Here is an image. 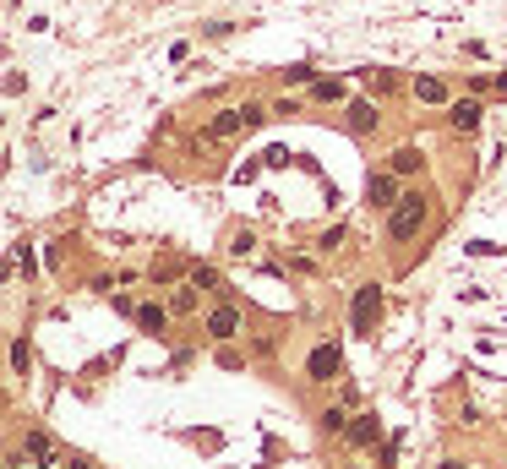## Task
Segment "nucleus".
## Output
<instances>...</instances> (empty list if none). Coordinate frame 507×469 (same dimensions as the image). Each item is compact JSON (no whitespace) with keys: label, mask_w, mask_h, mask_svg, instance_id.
<instances>
[{"label":"nucleus","mask_w":507,"mask_h":469,"mask_svg":"<svg viewBox=\"0 0 507 469\" xmlns=\"http://www.w3.org/2000/svg\"><path fill=\"white\" fill-rule=\"evenodd\" d=\"M420 224H426V202H420V197H399L387 234H393V240H409V234H420Z\"/></svg>","instance_id":"obj_1"},{"label":"nucleus","mask_w":507,"mask_h":469,"mask_svg":"<svg viewBox=\"0 0 507 469\" xmlns=\"http://www.w3.org/2000/svg\"><path fill=\"white\" fill-rule=\"evenodd\" d=\"M377 316H382V289L366 284V289L354 295V333H371V328H377Z\"/></svg>","instance_id":"obj_2"},{"label":"nucleus","mask_w":507,"mask_h":469,"mask_svg":"<svg viewBox=\"0 0 507 469\" xmlns=\"http://www.w3.org/2000/svg\"><path fill=\"white\" fill-rule=\"evenodd\" d=\"M251 120H262L257 110H218V120L208 125V142H224V137H235V131H246Z\"/></svg>","instance_id":"obj_3"},{"label":"nucleus","mask_w":507,"mask_h":469,"mask_svg":"<svg viewBox=\"0 0 507 469\" xmlns=\"http://www.w3.org/2000/svg\"><path fill=\"white\" fill-rule=\"evenodd\" d=\"M393 191H399V186H393V175H371L366 197H371V207H399V202H393Z\"/></svg>","instance_id":"obj_4"},{"label":"nucleus","mask_w":507,"mask_h":469,"mask_svg":"<svg viewBox=\"0 0 507 469\" xmlns=\"http://www.w3.org/2000/svg\"><path fill=\"white\" fill-rule=\"evenodd\" d=\"M333 371H338V349L322 344L317 355H311V376H317V382H333Z\"/></svg>","instance_id":"obj_5"},{"label":"nucleus","mask_w":507,"mask_h":469,"mask_svg":"<svg viewBox=\"0 0 507 469\" xmlns=\"http://www.w3.org/2000/svg\"><path fill=\"white\" fill-rule=\"evenodd\" d=\"M28 453L39 458V464H61V448H55L44 431H33V437H28Z\"/></svg>","instance_id":"obj_6"},{"label":"nucleus","mask_w":507,"mask_h":469,"mask_svg":"<svg viewBox=\"0 0 507 469\" xmlns=\"http://www.w3.org/2000/svg\"><path fill=\"white\" fill-rule=\"evenodd\" d=\"M475 125H480V104L475 98H469V104L459 98V104H453V131H475Z\"/></svg>","instance_id":"obj_7"},{"label":"nucleus","mask_w":507,"mask_h":469,"mask_svg":"<svg viewBox=\"0 0 507 469\" xmlns=\"http://www.w3.org/2000/svg\"><path fill=\"white\" fill-rule=\"evenodd\" d=\"M208 328H213V339H230V333L240 328V316H235L230 306H224V311H213V316H208Z\"/></svg>","instance_id":"obj_8"},{"label":"nucleus","mask_w":507,"mask_h":469,"mask_svg":"<svg viewBox=\"0 0 507 469\" xmlns=\"http://www.w3.org/2000/svg\"><path fill=\"white\" fill-rule=\"evenodd\" d=\"M349 125H354V131H371V125H377V104H366V98L349 104Z\"/></svg>","instance_id":"obj_9"},{"label":"nucleus","mask_w":507,"mask_h":469,"mask_svg":"<svg viewBox=\"0 0 507 469\" xmlns=\"http://www.w3.org/2000/svg\"><path fill=\"white\" fill-rule=\"evenodd\" d=\"M415 93L426 98V104H442V98H447V88H442L436 77H420V82H415Z\"/></svg>","instance_id":"obj_10"},{"label":"nucleus","mask_w":507,"mask_h":469,"mask_svg":"<svg viewBox=\"0 0 507 469\" xmlns=\"http://www.w3.org/2000/svg\"><path fill=\"white\" fill-rule=\"evenodd\" d=\"M420 170V153L415 148H399V153H393V175H415Z\"/></svg>","instance_id":"obj_11"},{"label":"nucleus","mask_w":507,"mask_h":469,"mask_svg":"<svg viewBox=\"0 0 507 469\" xmlns=\"http://www.w3.org/2000/svg\"><path fill=\"white\" fill-rule=\"evenodd\" d=\"M137 322H142L148 333H158V328H164V311H158V306H142V311H137Z\"/></svg>","instance_id":"obj_12"},{"label":"nucleus","mask_w":507,"mask_h":469,"mask_svg":"<svg viewBox=\"0 0 507 469\" xmlns=\"http://www.w3.org/2000/svg\"><path fill=\"white\" fill-rule=\"evenodd\" d=\"M354 442H377V415H360V426H354Z\"/></svg>","instance_id":"obj_13"},{"label":"nucleus","mask_w":507,"mask_h":469,"mask_svg":"<svg viewBox=\"0 0 507 469\" xmlns=\"http://www.w3.org/2000/svg\"><path fill=\"white\" fill-rule=\"evenodd\" d=\"M317 98H327V104H333V98H344V82H317Z\"/></svg>","instance_id":"obj_14"},{"label":"nucleus","mask_w":507,"mask_h":469,"mask_svg":"<svg viewBox=\"0 0 507 469\" xmlns=\"http://www.w3.org/2000/svg\"><path fill=\"white\" fill-rule=\"evenodd\" d=\"M28 360H33V355H28V344L16 339V349H11V366H16V371H28Z\"/></svg>","instance_id":"obj_15"}]
</instances>
